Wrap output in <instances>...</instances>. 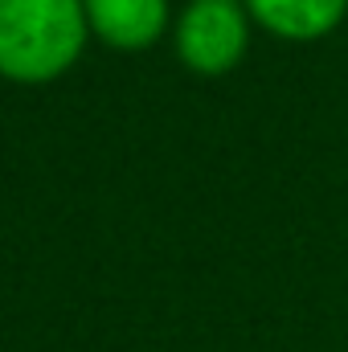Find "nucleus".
Segmentation results:
<instances>
[{
    "label": "nucleus",
    "mask_w": 348,
    "mask_h": 352,
    "mask_svg": "<svg viewBox=\"0 0 348 352\" xmlns=\"http://www.w3.org/2000/svg\"><path fill=\"white\" fill-rule=\"evenodd\" d=\"M83 0H0V70L41 82L62 74L83 50Z\"/></svg>",
    "instance_id": "f257e3e1"
},
{
    "label": "nucleus",
    "mask_w": 348,
    "mask_h": 352,
    "mask_svg": "<svg viewBox=\"0 0 348 352\" xmlns=\"http://www.w3.org/2000/svg\"><path fill=\"white\" fill-rule=\"evenodd\" d=\"M246 45V25L238 0H193L180 21V54L188 66L217 74L238 62Z\"/></svg>",
    "instance_id": "f03ea898"
},
{
    "label": "nucleus",
    "mask_w": 348,
    "mask_h": 352,
    "mask_svg": "<svg viewBox=\"0 0 348 352\" xmlns=\"http://www.w3.org/2000/svg\"><path fill=\"white\" fill-rule=\"evenodd\" d=\"M87 16L111 45L140 50L164 29V0H87Z\"/></svg>",
    "instance_id": "7ed1b4c3"
},
{
    "label": "nucleus",
    "mask_w": 348,
    "mask_h": 352,
    "mask_svg": "<svg viewBox=\"0 0 348 352\" xmlns=\"http://www.w3.org/2000/svg\"><path fill=\"white\" fill-rule=\"evenodd\" d=\"M250 8L283 37H320L340 21L345 0H250Z\"/></svg>",
    "instance_id": "20e7f679"
}]
</instances>
